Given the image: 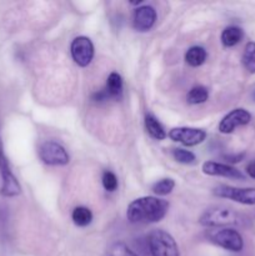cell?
I'll return each instance as SVG.
<instances>
[{"instance_id":"6da1fadb","label":"cell","mask_w":255,"mask_h":256,"mask_svg":"<svg viewBox=\"0 0 255 256\" xmlns=\"http://www.w3.org/2000/svg\"><path fill=\"white\" fill-rule=\"evenodd\" d=\"M169 210V202L156 196L138 198L128 206L126 218L132 224H152L162 220Z\"/></svg>"},{"instance_id":"7a4b0ae2","label":"cell","mask_w":255,"mask_h":256,"mask_svg":"<svg viewBox=\"0 0 255 256\" xmlns=\"http://www.w3.org/2000/svg\"><path fill=\"white\" fill-rule=\"evenodd\" d=\"M246 222L244 215L226 206H214L208 209L200 216L199 222L206 228L240 226Z\"/></svg>"},{"instance_id":"3957f363","label":"cell","mask_w":255,"mask_h":256,"mask_svg":"<svg viewBox=\"0 0 255 256\" xmlns=\"http://www.w3.org/2000/svg\"><path fill=\"white\" fill-rule=\"evenodd\" d=\"M148 244L152 256H180L179 248L174 238L162 229L150 232Z\"/></svg>"},{"instance_id":"277c9868","label":"cell","mask_w":255,"mask_h":256,"mask_svg":"<svg viewBox=\"0 0 255 256\" xmlns=\"http://www.w3.org/2000/svg\"><path fill=\"white\" fill-rule=\"evenodd\" d=\"M210 242L218 246L229 252H239L244 248V242L239 232L232 228H222V229L212 230L208 235Z\"/></svg>"},{"instance_id":"5b68a950","label":"cell","mask_w":255,"mask_h":256,"mask_svg":"<svg viewBox=\"0 0 255 256\" xmlns=\"http://www.w3.org/2000/svg\"><path fill=\"white\" fill-rule=\"evenodd\" d=\"M0 175H2V192L4 196H16L22 192V188H20L19 182L14 174L12 172L9 166V162L8 158L5 156L4 146H2V136H0Z\"/></svg>"},{"instance_id":"8992f818","label":"cell","mask_w":255,"mask_h":256,"mask_svg":"<svg viewBox=\"0 0 255 256\" xmlns=\"http://www.w3.org/2000/svg\"><path fill=\"white\" fill-rule=\"evenodd\" d=\"M212 194L218 198L229 199L244 205H255V188H234L219 185L214 188Z\"/></svg>"},{"instance_id":"52a82bcc","label":"cell","mask_w":255,"mask_h":256,"mask_svg":"<svg viewBox=\"0 0 255 256\" xmlns=\"http://www.w3.org/2000/svg\"><path fill=\"white\" fill-rule=\"evenodd\" d=\"M39 156L46 165L64 166L70 162V156L65 148L56 142H45L39 149Z\"/></svg>"},{"instance_id":"ba28073f","label":"cell","mask_w":255,"mask_h":256,"mask_svg":"<svg viewBox=\"0 0 255 256\" xmlns=\"http://www.w3.org/2000/svg\"><path fill=\"white\" fill-rule=\"evenodd\" d=\"M70 52L75 64L78 66L85 68L92 62L94 58V45L89 38L78 36L72 42Z\"/></svg>"},{"instance_id":"9c48e42d","label":"cell","mask_w":255,"mask_h":256,"mask_svg":"<svg viewBox=\"0 0 255 256\" xmlns=\"http://www.w3.org/2000/svg\"><path fill=\"white\" fill-rule=\"evenodd\" d=\"M168 135L172 142H182L185 146H195L206 139V132L196 128H174Z\"/></svg>"},{"instance_id":"30bf717a","label":"cell","mask_w":255,"mask_h":256,"mask_svg":"<svg viewBox=\"0 0 255 256\" xmlns=\"http://www.w3.org/2000/svg\"><path fill=\"white\" fill-rule=\"evenodd\" d=\"M250 120H252V114L248 110L242 109V108L234 109L232 112H230L229 114L222 118L219 124V132L222 134H230L238 126L249 124Z\"/></svg>"},{"instance_id":"8fae6325","label":"cell","mask_w":255,"mask_h":256,"mask_svg":"<svg viewBox=\"0 0 255 256\" xmlns=\"http://www.w3.org/2000/svg\"><path fill=\"white\" fill-rule=\"evenodd\" d=\"M155 22H156V12L152 6L142 5L134 12L132 25H134V29L136 32H148L154 26Z\"/></svg>"},{"instance_id":"7c38bea8","label":"cell","mask_w":255,"mask_h":256,"mask_svg":"<svg viewBox=\"0 0 255 256\" xmlns=\"http://www.w3.org/2000/svg\"><path fill=\"white\" fill-rule=\"evenodd\" d=\"M202 169L204 174L210 175V176H222L229 178V179L244 180V175H242V172L226 164H220V162H205L202 164Z\"/></svg>"},{"instance_id":"4fadbf2b","label":"cell","mask_w":255,"mask_h":256,"mask_svg":"<svg viewBox=\"0 0 255 256\" xmlns=\"http://www.w3.org/2000/svg\"><path fill=\"white\" fill-rule=\"evenodd\" d=\"M105 92L108 94L109 99H119L122 94V79L118 72H112L108 76Z\"/></svg>"},{"instance_id":"5bb4252c","label":"cell","mask_w":255,"mask_h":256,"mask_svg":"<svg viewBox=\"0 0 255 256\" xmlns=\"http://www.w3.org/2000/svg\"><path fill=\"white\" fill-rule=\"evenodd\" d=\"M242 38H244V32L239 26H234V25L225 28L222 32V42L226 48L239 44Z\"/></svg>"},{"instance_id":"9a60e30c","label":"cell","mask_w":255,"mask_h":256,"mask_svg":"<svg viewBox=\"0 0 255 256\" xmlns=\"http://www.w3.org/2000/svg\"><path fill=\"white\" fill-rule=\"evenodd\" d=\"M145 128H146V132H149V135L152 139L164 140L168 136L164 128L162 126V124L158 122V119L154 115L146 114V116H145Z\"/></svg>"},{"instance_id":"2e32d148","label":"cell","mask_w":255,"mask_h":256,"mask_svg":"<svg viewBox=\"0 0 255 256\" xmlns=\"http://www.w3.org/2000/svg\"><path fill=\"white\" fill-rule=\"evenodd\" d=\"M206 50L204 49L202 46H192L190 48L189 50L185 54V62L192 68L200 66L205 62L206 60Z\"/></svg>"},{"instance_id":"e0dca14e","label":"cell","mask_w":255,"mask_h":256,"mask_svg":"<svg viewBox=\"0 0 255 256\" xmlns=\"http://www.w3.org/2000/svg\"><path fill=\"white\" fill-rule=\"evenodd\" d=\"M72 219L74 224L79 228H85L92 222V214L90 209L85 206L75 208L72 214Z\"/></svg>"},{"instance_id":"ac0fdd59","label":"cell","mask_w":255,"mask_h":256,"mask_svg":"<svg viewBox=\"0 0 255 256\" xmlns=\"http://www.w3.org/2000/svg\"><path fill=\"white\" fill-rule=\"evenodd\" d=\"M242 65L250 74H255V42H250L245 45L242 58Z\"/></svg>"},{"instance_id":"d6986e66","label":"cell","mask_w":255,"mask_h":256,"mask_svg":"<svg viewBox=\"0 0 255 256\" xmlns=\"http://www.w3.org/2000/svg\"><path fill=\"white\" fill-rule=\"evenodd\" d=\"M209 98V92L205 86H202V85H198V86H194L192 89H190V92H188L186 100L189 104L192 105H198L205 102Z\"/></svg>"},{"instance_id":"ffe728a7","label":"cell","mask_w":255,"mask_h":256,"mask_svg":"<svg viewBox=\"0 0 255 256\" xmlns=\"http://www.w3.org/2000/svg\"><path fill=\"white\" fill-rule=\"evenodd\" d=\"M105 256H139L135 254L125 242H116L108 248Z\"/></svg>"},{"instance_id":"44dd1931","label":"cell","mask_w":255,"mask_h":256,"mask_svg":"<svg viewBox=\"0 0 255 256\" xmlns=\"http://www.w3.org/2000/svg\"><path fill=\"white\" fill-rule=\"evenodd\" d=\"M174 188L175 182L172 179H169V178H168V179H162L158 182H155V184L152 185V190L155 194L159 195V196H165V195L170 194Z\"/></svg>"},{"instance_id":"7402d4cb","label":"cell","mask_w":255,"mask_h":256,"mask_svg":"<svg viewBox=\"0 0 255 256\" xmlns=\"http://www.w3.org/2000/svg\"><path fill=\"white\" fill-rule=\"evenodd\" d=\"M172 156L178 162H182V164H194L196 160V156L192 152L184 149H174Z\"/></svg>"},{"instance_id":"603a6c76","label":"cell","mask_w":255,"mask_h":256,"mask_svg":"<svg viewBox=\"0 0 255 256\" xmlns=\"http://www.w3.org/2000/svg\"><path fill=\"white\" fill-rule=\"evenodd\" d=\"M102 186L106 192H115L118 188V178L115 176L114 172H105L102 174Z\"/></svg>"},{"instance_id":"cb8c5ba5","label":"cell","mask_w":255,"mask_h":256,"mask_svg":"<svg viewBox=\"0 0 255 256\" xmlns=\"http://www.w3.org/2000/svg\"><path fill=\"white\" fill-rule=\"evenodd\" d=\"M246 172L250 178L255 179V160H252V162H249V165L246 166Z\"/></svg>"},{"instance_id":"d4e9b609","label":"cell","mask_w":255,"mask_h":256,"mask_svg":"<svg viewBox=\"0 0 255 256\" xmlns=\"http://www.w3.org/2000/svg\"><path fill=\"white\" fill-rule=\"evenodd\" d=\"M242 156H244V155H234V156H232V155H228V156H225V159L230 162H238L242 160Z\"/></svg>"},{"instance_id":"484cf974","label":"cell","mask_w":255,"mask_h":256,"mask_svg":"<svg viewBox=\"0 0 255 256\" xmlns=\"http://www.w3.org/2000/svg\"><path fill=\"white\" fill-rule=\"evenodd\" d=\"M252 98H254V100H255V90H254V92H252Z\"/></svg>"}]
</instances>
